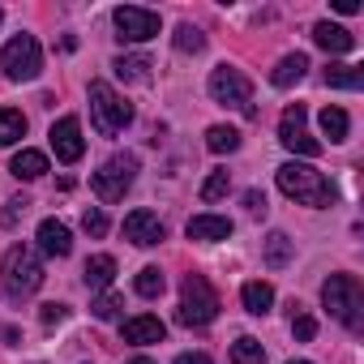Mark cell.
Returning <instances> with one entry per match:
<instances>
[{
    "mask_svg": "<svg viewBox=\"0 0 364 364\" xmlns=\"http://www.w3.org/2000/svg\"><path fill=\"white\" fill-rule=\"evenodd\" d=\"M313 43H317L321 52H330V56H343V52H351V48H355V35H351L347 26L317 22V26H313Z\"/></svg>",
    "mask_w": 364,
    "mask_h": 364,
    "instance_id": "obj_15",
    "label": "cell"
},
{
    "mask_svg": "<svg viewBox=\"0 0 364 364\" xmlns=\"http://www.w3.org/2000/svg\"><path fill=\"white\" fill-rule=\"evenodd\" d=\"M39 317H43V326H60V321L69 317V304H43Z\"/></svg>",
    "mask_w": 364,
    "mask_h": 364,
    "instance_id": "obj_34",
    "label": "cell"
},
{
    "mask_svg": "<svg viewBox=\"0 0 364 364\" xmlns=\"http://www.w3.org/2000/svg\"><path fill=\"white\" fill-rule=\"evenodd\" d=\"M287 262H291V236L270 232V236H266V266H270V270H283Z\"/></svg>",
    "mask_w": 364,
    "mask_h": 364,
    "instance_id": "obj_26",
    "label": "cell"
},
{
    "mask_svg": "<svg viewBox=\"0 0 364 364\" xmlns=\"http://www.w3.org/2000/svg\"><path fill=\"white\" fill-rule=\"evenodd\" d=\"M185 232H189V240L219 245V240H228V236H232V219H223V215H193Z\"/></svg>",
    "mask_w": 364,
    "mask_h": 364,
    "instance_id": "obj_13",
    "label": "cell"
},
{
    "mask_svg": "<svg viewBox=\"0 0 364 364\" xmlns=\"http://www.w3.org/2000/svg\"><path fill=\"white\" fill-rule=\"evenodd\" d=\"M180 326H210L219 317V296L210 287L206 274H185V283H180Z\"/></svg>",
    "mask_w": 364,
    "mask_h": 364,
    "instance_id": "obj_4",
    "label": "cell"
},
{
    "mask_svg": "<svg viewBox=\"0 0 364 364\" xmlns=\"http://www.w3.org/2000/svg\"><path fill=\"white\" fill-rule=\"evenodd\" d=\"M9 171L18 180H39V176H48V154L43 150H18L14 163H9Z\"/></svg>",
    "mask_w": 364,
    "mask_h": 364,
    "instance_id": "obj_19",
    "label": "cell"
},
{
    "mask_svg": "<svg viewBox=\"0 0 364 364\" xmlns=\"http://www.w3.org/2000/svg\"><path fill=\"white\" fill-rule=\"evenodd\" d=\"M206 150H215V154L240 150V129H232V124H210V129H206Z\"/></svg>",
    "mask_w": 364,
    "mask_h": 364,
    "instance_id": "obj_22",
    "label": "cell"
},
{
    "mask_svg": "<svg viewBox=\"0 0 364 364\" xmlns=\"http://www.w3.org/2000/svg\"><path fill=\"white\" fill-rule=\"evenodd\" d=\"M112 22H116V39L120 43H146V39H154L159 35V14L154 9H141V5H120L116 14H112Z\"/></svg>",
    "mask_w": 364,
    "mask_h": 364,
    "instance_id": "obj_9",
    "label": "cell"
},
{
    "mask_svg": "<svg viewBox=\"0 0 364 364\" xmlns=\"http://www.w3.org/2000/svg\"><path fill=\"white\" fill-rule=\"evenodd\" d=\"M52 150H56V159L60 163H77L82 154H86V141H82V124H77V116H60L56 124H52Z\"/></svg>",
    "mask_w": 364,
    "mask_h": 364,
    "instance_id": "obj_11",
    "label": "cell"
},
{
    "mask_svg": "<svg viewBox=\"0 0 364 364\" xmlns=\"http://www.w3.org/2000/svg\"><path fill=\"white\" fill-rule=\"evenodd\" d=\"M171 364H210V355L206 351H185V355H176Z\"/></svg>",
    "mask_w": 364,
    "mask_h": 364,
    "instance_id": "obj_35",
    "label": "cell"
},
{
    "mask_svg": "<svg viewBox=\"0 0 364 364\" xmlns=\"http://www.w3.org/2000/svg\"><path fill=\"white\" fill-rule=\"evenodd\" d=\"M279 141H283L291 154H304V159L321 154V141H313L309 129H304V103H291V107L283 112V120H279Z\"/></svg>",
    "mask_w": 364,
    "mask_h": 364,
    "instance_id": "obj_10",
    "label": "cell"
},
{
    "mask_svg": "<svg viewBox=\"0 0 364 364\" xmlns=\"http://www.w3.org/2000/svg\"><path fill=\"white\" fill-rule=\"evenodd\" d=\"M120 309H124V300H120L116 291H103V296H95V300H90V313H95L99 321H116V317H120Z\"/></svg>",
    "mask_w": 364,
    "mask_h": 364,
    "instance_id": "obj_30",
    "label": "cell"
},
{
    "mask_svg": "<svg viewBox=\"0 0 364 364\" xmlns=\"http://www.w3.org/2000/svg\"><path fill=\"white\" fill-rule=\"evenodd\" d=\"M0 22H5V9H0Z\"/></svg>",
    "mask_w": 364,
    "mask_h": 364,
    "instance_id": "obj_40",
    "label": "cell"
},
{
    "mask_svg": "<svg viewBox=\"0 0 364 364\" xmlns=\"http://www.w3.org/2000/svg\"><path fill=\"white\" fill-rule=\"evenodd\" d=\"M210 99L223 103V107H240V112H253V82L232 69V65H219L210 73Z\"/></svg>",
    "mask_w": 364,
    "mask_h": 364,
    "instance_id": "obj_8",
    "label": "cell"
},
{
    "mask_svg": "<svg viewBox=\"0 0 364 364\" xmlns=\"http://www.w3.org/2000/svg\"><path fill=\"white\" fill-rule=\"evenodd\" d=\"M18 137H26V116L18 107H0V146H14Z\"/></svg>",
    "mask_w": 364,
    "mask_h": 364,
    "instance_id": "obj_25",
    "label": "cell"
},
{
    "mask_svg": "<svg viewBox=\"0 0 364 364\" xmlns=\"http://www.w3.org/2000/svg\"><path fill=\"white\" fill-rule=\"evenodd\" d=\"M82 228H86L90 236H107V215H103L99 206H90V210L82 215Z\"/></svg>",
    "mask_w": 364,
    "mask_h": 364,
    "instance_id": "obj_33",
    "label": "cell"
},
{
    "mask_svg": "<svg viewBox=\"0 0 364 364\" xmlns=\"http://www.w3.org/2000/svg\"><path fill=\"white\" fill-rule=\"evenodd\" d=\"M0 69H5L9 82H35L43 73V48L35 35H18L5 43V52H0Z\"/></svg>",
    "mask_w": 364,
    "mask_h": 364,
    "instance_id": "obj_7",
    "label": "cell"
},
{
    "mask_svg": "<svg viewBox=\"0 0 364 364\" xmlns=\"http://www.w3.org/2000/svg\"><path fill=\"white\" fill-rule=\"evenodd\" d=\"M228 189H232V176L228 171H210L206 185H202V202H219V198H228Z\"/></svg>",
    "mask_w": 364,
    "mask_h": 364,
    "instance_id": "obj_31",
    "label": "cell"
},
{
    "mask_svg": "<svg viewBox=\"0 0 364 364\" xmlns=\"http://www.w3.org/2000/svg\"><path fill=\"white\" fill-rule=\"evenodd\" d=\"M129 364H154V360H150V355H133Z\"/></svg>",
    "mask_w": 364,
    "mask_h": 364,
    "instance_id": "obj_38",
    "label": "cell"
},
{
    "mask_svg": "<svg viewBox=\"0 0 364 364\" xmlns=\"http://www.w3.org/2000/svg\"><path fill=\"white\" fill-rule=\"evenodd\" d=\"M245 206H249L253 215H266V198H262L257 189H253V193H245Z\"/></svg>",
    "mask_w": 364,
    "mask_h": 364,
    "instance_id": "obj_36",
    "label": "cell"
},
{
    "mask_svg": "<svg viewBox=\"0 0 364 364\" xmlns=\"http://www.w3.org/2000/svg\"><path fill=\"white\" fill-rule=\"evenodd\" d=\"M240 300H245V309H249L253 317H266L270 304H274V287H270V283H245V287H240Z\"/></svg>",
    "mask_w": 364,
    "mask_h": 364,
    "instance_id": "obj_21",
    "label": "cell"
},
{
    "mask_svg": "<svg viewBox=\"0 0 364 364\" xmlns=\"http://www.w3.org/2000/svg\"><path fill=\"white\" fill-rule=\"evenodd\" d=\"M334 9H338V14H355V9H360V0H334Z\"/></svg>",
    "mask_w": 364,
    "mask_h": 364,
    "instance_id": "obj_37",
    "label": "cell"
},
{
    "mask_svg": "<svg viewBox=\"0 0 364 364\" xmlns=\"http://www.w3.org/2000/svg\"><path fill=\"white\" fill-rule=\"evenodd\" d=\"M274 180H279V189H283L291 202H300V206L321 210V206L334 202V185H330L317 167H309V163H283Z\"/></svg>",
    "mask_w": 364,
    "mask_h": 364,
    "instance_id": "obj_1",
    "label": "cell"
},
{
    "mask_svg": "<svg viewBox=\"0 0 364 364\" xmlns=\"http://www.w3.org/2000/svg\"><path fill=\"white\" fill-rule=\"evenodd\" d=\"M232 364H266V347L253 334H240L232 343Z\"/></svg>",
    "mask_w": 364,
    "mask_h": 364,
    "instance_id": "obj_27",
    "label": "cell"
},
{
    "mask_svg": "<svg viewBox=\"0 0 364 364\" xmlns=\"http://www.w3.org/2000/svg\"><path fill=\"white\" fill-rule=\"evenodd\" d=\"M0 274H5V291L14 300H26L43 287V262L31 245H14L5 253V266H0Z\"/></svg>",
    "mask_w": 364,
    "mask_h": 364,
    "instance_id": "obj_3",
    "label": "cell"
},
{
    "mask_svg": "<svg viewBox=\"0 0 364 364\" xmlns=\"http://www.w3.org/2000/svg\"><path fill=\"white\" fill-rule=\"evenodd\" d=\"M167 232H163V223H159V215L154 210H133V215H124V240H133L137 249H150V245H159Z\"/></svg>",
    "mask_w": 364,
    "mask_h": 364,
    "instance_id": "obj_12",
    "label": "cell"
},
{
    "mask_svg": "<svg viewBox=\"0 0 364 364\" xmlns=\"http://www.w3.org/2000/svg\"><path fill=\"white\" fill-rule=\"evenodd\" d=\"M347 129H351V120L343 107H321V133L330 141H347Z\"/></svg>",
    "mask_w": 364,
    "mask_h": 364,
    "instance_id": "obj_28",
    "label": "cell"
},
{
    "mask_svg": "<svg viewBox=\"0 0 364 364\" xmlns=\"http://www.w3.org/2000/svg\"><path fill=\"white\" fill-rule=\"evenodd\" d=\"M326 86L330 90H360L364 86V73L355 65H330L326 69Z\"/></svg>",
    "mask_w": 364,
    "mask_h": 364,
    "instance_id": "obj_24",
    "label": "cell"
},
{
    "mask_svg": "<svg viewBox=\"0 0 364 364\" xmlns=\"http://www.w3.org/2000/svg\"><path fill=\"white\" fill-rule=\"evenodd\" d=\"M291 334H296L300 343H309V338L317 334V317H313V313H296V317H291Z\"/></svg>",
    "mask_w": 364,
    "mask_h": 364,
    "instance_id": "obj_32",
    "label": "cell"
},
{
    "mask_svg": "<svg viewBox=\"0 0 364 364\" xmlns=\"http://www.w3.org/2000/svg\"><path fill=\"white\" fill-rule=\"evenodd\" d=\"M304 73H309V56H304V52H291V56H283V60L270 69V86L287 90V86H296Z\"/></svg>",
    "mask_w": 364,
    "mask_h": 364,
    "instance_id": "obj_17",
    "label": "cell"
},
{
    "mask_svg": "<svg viewBox=\"0 0 364 364\" xmlns=\"http://www.w3.org/2000/svg\"><path fill=\"white\" fill-rule=\"evenodd\" d=\"M291 364H309V360H291Z\"/></svg>",
    "mask_w": 364,
    "mask_h": 364,
    "instance_id": "obj_39",
    "label": "cell"
},
{
    "mask_svg": "<svg viewBox=\"0 0 364 364\" xmlns=\"http://www.w3.org/2000/svg\"><path fill=\"white\" fill-rule=\"evenodd\" d=\"M120 334H124V343H163V334H167V326L159 321V317H150V313H141V317H129L124 326H120Z\"/></svg>",
    "mask_w": 364,
    "mask_h": 364,
    "instance_id": "obj_16",
    "label": "cell"
},
{
    "mask_svg": "<svg viewBox=\"0 0 364 364\" xmlns=\"http://www.w3.org/2000/svg\"><path fill=\"white\" fill-rule=\"evenodd\" d=\"M321 304L330 309L334 321H343L347 330H360L364 326V291L355 283V274H330L321 283Z\"/></svg>",
    "mask_w": 364,
    "mask_h": 364,
    "instance_id": "obj_2",
    "label": "cell"
},
{
    "mask_svg": "<svg viewBox=\"0 0 364 364\" xmlns=\"http://www.w3.org/2000/svg\"><path fill=\"white\" fill-rule=\"evenodd\" d=\"M133 180H137V159L133 154H112L95 176H90V189L99 193V202H124V193L133 189Z\"/></svg>",
    "mask_w": 364,
    "mask_h": 364,
    "instance_id": "obj_5",
    "label": "cell"
},
{
    "mask_svg": "<svg viewBox=\"0 0 364 364\" xmlns=\"http://www.w3.org/2000/svg\"><path fill=\"white\" fill-rule=\"evenodd\" d=\"M163 287H167V279H163V270H159V266H141V270H137V279H133V291H137L141 300H159V296H163Z\"/></svg>",
    "mask_w": 364,
    "mask_h": 364,
    "instance_id": "obj_23",
    "label": "cell"
},
{
    "mask_svg": "<svg viewBox=\"0 0 364 364\" xmlns=\"http://www.w3.org/2000/svg\"><path fill=\"white\" fill-rule=\"evenodd\" d=\"M171 43H176L180 52H193V56H198V52L206 48V35H202L198 26H189V22H180V26H176V35H171Z\"/></svg>",
    "mask_w": 364,
    "mask_h": 364,
    "instance_id": "obj_29",
    "label": "cell"
},
{
    "mask_svg": "<svg viewBox=\"0 0 364 364\" xmlns=\"http://www.w3.org/2000/svg\"><path fill=\"white\" fill-rule=\"evenodd\" d=\"M112 69H116V77L120 82H133V86H141V82H150V60L146 56H116L112 60Z\"/></svg>",
    "mask_w": 364,
    "mask_h": 364,
    "instance_id": "obj_20",
    "label": "cell"
},
{
    "mask_svg": "<svg viewBox=\"0 0 364 364\" xmlns=\"http://www.w3.org/2000/svg\"><path fill=\"white\" fill-rule=\"evenodd\" d=\"M90 116H95V129L103 137H116L133 120V103H124L107 82H90Z\"/></svg>",
    "mask_w": 364,
    "mask_h": 364,
    "instance_id": "obj_6",
    "label": "cell"
},
{
    "mask_svg": "<svg viewBox=\"0 0 364 364\" xmlns=\"http://www.w3.org/2000/svg\"><path fill=\"white\" fill-rule=\"evenodd\" d=\"M82 279H86V287H90V291H107V287H112V279H116V257L95 253V257L86 262Z\"/></svg>",
    "mask_w": 364,
    "mask_h": 364,
    "instance_id": "obj_18",
    "label": "cell"
},
{
    "mask_svg": "<svg viewBox=\"0 0 364 364\" xmlns=\"http://www.w3.org/2000/svg\"><path fill=\"white\" fill-rule=\"evenodd\" d=\"M39 249H43L48 257H69V253H73L69 228H65L60 219H43V223H39Z\"/></svg>",
    "mask_w": 364,
    "mask_h": 364,
    "instance_id": "obj_14",
    "label": "cell"
}]
</instances>
